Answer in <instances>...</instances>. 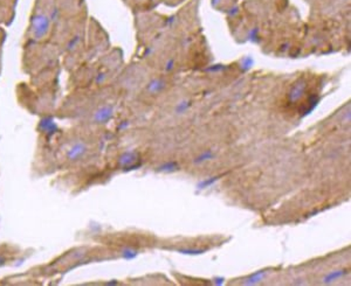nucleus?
<instances>
[{"mask_svg": "<svg viewBox=\"0 0 351 286\" xmlns=\"http://www.w3.org/2000/svg\"><path fill=\"white\" fill-rule=\"evenodd\" d=\"M18 0H0V21H11Z\"/></svg>", "mask_w": 351, "mask_h": 286, "instance_id": "nucleus-1", "label": "nucleus"}]
</instances>
